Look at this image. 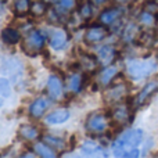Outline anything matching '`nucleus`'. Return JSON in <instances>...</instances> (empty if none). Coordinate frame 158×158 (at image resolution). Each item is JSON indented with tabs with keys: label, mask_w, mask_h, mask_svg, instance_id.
<instances>
[{
	"label": "nucleus",
	"mask_w": 158,
	"mask_h": 158,
	"mask_svg": "<svg viewBox=\"0 0 158 158\" xmlns=\"http://www.w3.org/2000/svg\"><path fill=\"white\" fill-rule=\"evenodd\" d=\"M142 129H129L122 133L112 144V153L117 157H139V146L143 143Z\"/></svg>",
	"instance_id": "f257e3e1"
},
{
	"label": "nucleus",
	"mask_w": 158,
	"mask_h": 158,
	"mask_svg": "<svg viewBox=\"0 0 158 158\" xmlns=\"http://www.w3.org/2000/svg\"><path fill=\"white\" fill-rule=\"evenodd\" d=\"M158 69V61L144 60V58H133L129 60L126 64V74L133 81H140L151 74H154Z\"/></svg>",
	"instance_id": "f03ea898"
},
{
	"label": "nucleus",
	"mask_w": 158,
	"mask_h": 158,
	"mask_svg": "<svg viewBox=\"0 0 158 158\" xmlns=\"http://www.w3.org/2000/svg\"><path fill=\"white\" fill-rule=\"evenodd\" d=\"M85 128L93 136H101L110 128V115L104 111H93L87 117Z\"/></svg>",
	"instance_id": "7ed1b4c3"
},
{
	"label": "nucleus",
	"mask_w": 158,
	"mask_h": 158,
	"mask_svg": "<svg viewBox=\"0 0 158 158\" xmlns=\"http://www.w3.org/2000/svg\"><path fill=\"white\" fill-rule=\"evenodd\" d=\"M46 43V38L40 31L35 29L31 33H28L27 38L22 40V50H24L25 54L31 56V57H35V56L40 54L42 50L44 47Z\"/></svg>",
	"instance_id": "20e7f679"
},
{
	"label": "nucleus",
	"mask_w": 158,
	"mask_h": 158,
	"mask_svg": "<svg viewBox=\"0 0 158 158\" xmlns=\"http://www.w3.org/2000/svg\"><path fill=\"white\" fill-rule=\"evenodd\" d=\"M129 89L123 82L121 83H111L107 86V90L104 92V100L108 104H118L126 97Z\"/></svg>",
	"instance_id": "39448f33"
},
{
	"label": "nucleus",
	"mask_w": 158,
	"mask_h": 158,
	"mask_svg": "<svg viewBox=\"0 0 158 158\" xmlns=\"http://www.w3.org/2000/svg\"><path fill=\"white\" fill-rule=\"evenodd\" d=\"M132 118H133V114L131 111L129 104L126 103H118L111 111V119L119 126L129 125L132 122Z\"/></svg>",
	"instance_id": "423d86ee"
},
{
	"label": "nucleus",
	"mask_w": 158,
	"mask_h": 158,
	"mask_svg": "<svg viewBox=\"0 0 158 158\" xmlns=\"http://www.w3.org/2000/svg\"><path fill=\"white\" fill-rule=\"evenodd\" d=\"M110 35V29L104 24H96L92 25L85 32V42L86 43H100L104 39H107Z\"/></svg>",
	"instance_id": "0eeeda50"
},
{
	"label": "nucleus",
	"mask_w": 158,
	"mask_h": 158,
	"mask_svg": "<svg viewBox=\"0 0 158 158\" xmlns=\"http://www.w3.org/2000/svg\"><path fill=\"white\" fill-rule=\"evenodd\" d=\"M47 93L50 98L53 100H60L64 94V82L58 75L52 74L47 79Z\"/></svg>",
	"instance_id": "6e6552de"
},
{
	"label": "nucleus",
	"mask_w": 158,
	"mask_h": 158,
	"mask_svg": "<svg viewBox=\"0 0 158 158\" xmlns=\"http://www.w3.org/2000/svg\"><path fill=\"white\" fill-rule=\"evenodd\" d=\"M122 15H123V8L119 7V6H115V7L106 8V10L100 14L98 21H100L101 24L110 27V25H114Z\"/></svg>",
	"instance_id": "1a4fd4ad"
},
{
	"label": "nucleus",
	"mask_w": 158,
	"mask_h": 158,
	"mask_svg": "<svg viewBox=\"0 0 158 158\" xmlns=\"http://www.w3.org/2000/svg\"><path fill=\"white\" fill-rule=\"evenodd\" d=\"M157 92H158V82L157 81H151V82H148V83H146L144 87H143V89L140 90V93L137 94L136 104L137 106H144V104H147Z\"/></svg>",
	"instance_id": "9d476101"
},
{
	"label": "nucleus",
	"mask_w": 158,
	"mask_h": 158,
	"mask_svg": "<svg viewBox=\"0 0 158 158\" xmlns=\"http://www.w3.org/2000/svg\"><path fill=\"white\" fill-rule=\"evenodd\" d=\"M50 46L54 50H63L69 40V33L65 29H56L50 35Z\"/></svg>",
	"instance_id": "9b49d317"
},
{
	"label": "nucleus",
	"mask_w": 158,
	"mask_h": 158,
	"mask_svg": "<svg viewBox=\"0 0 158 158\" xmlns=\"http://www.w3.org/2000/svg\"><path fill=\"white\" fill-rule=\"evenodd\" d=\"M47 108H49V100L46 97H38L29 106V115L35 119H39L40 117L44 115Z\"/></svg>",
	"instance_id": "f8f14e48"
},
{
	"label": "nucleus",
	"mask_w": 158,
	"mask_h": 158,
	"mask_svg": "<svg viewBox=\"0 0 158 158\" xmlns=\"http://www.w3.org/2000/svg\"><path fill=\"white\" fill-rule=\"evenodd\" d=\"M97 58L101 64L104 65H110L114 63V60L117 58V49L112 44H106V46L100 47L97 50Z\"/></svg>",
	"instance_id": "ddd939ff"
},
{
	"label": "nucleus",
	"mask_w": 158,
	"mask_h": 158,
	"mask_svg": "<svg viewBox=\"0 0 158 158\" xmlns=\"http://www.w3.org/2000/svg\"><path fill=\"white\" fill-rule=\"evenodd\" d=\"M98 61L97 56H92V54H81V58H79V65L82 67L86 74H94L98 68Z\"/></svg>",
	"instance_id": "4468645a"
},
{
	"label": "nucleus",
	"mask_w": 158,
	"mask_h": 158,
	"mask_svg": "<svg viewBox=\"0 0 158 158\" xmlns=\"http://www.w3.org/2000/svg\"><path fill=\"white\" fill-rule=\"evenodd\" d=\"M118 72H119V69H118L117 65H112V64L107 65L106 68L98 74V78H97L98 83H100L101 86H108V85H111L112 81L118 77Z\"/></svg>",
	"instance_id": "2eb2a0df"
},
{
	"label": "nucleus",
	"mask_w": 158,
	"mask_h": 158,
	"mask_svg": "<svg viewBox=\"0 0 158 158\" xmlns=\"http://www.w3.org/2000/svg\"><path fill=\"white\" fill-rule=\"evenodd\" d=\"M18 136L27 142H35L36 139L40 137V132L36 126L31 125V123H24L18 129Z\"/></svg>",
	"instance_id": "dca6fc26"
},
{
	"label": "nucleus",
	"mask_w": 158,
	"mask_h": 158,
	"mask_svg": "<svg viewBox=\"0 0 158 158\" xmlns=\"http://www.w3.org/2000/svg\"><path fill=\"white\" fill-rule=\"evenodd\" d=\"M65 86L71 93H78L83 86V75L81 72H71L65 78Z\"/></svg>",
	"instance_id": "f3484780"
},
{
	"label": "nucleus",
	"mask_w": 158,
	"mask_h": 158,
	"mask_svg": "<svg viewBox=\"0 0 158 158\" xmlns=\"http://www.w3.org/2000/svg\"><path fill=\"white\" fill-rule=\"evenodd\" d=\"M69 111L67 108H60L56 110V111L50 112L46 117V122L49 125H60V123H64L69 119Z\"/></svg>",
	"instance_id": "a211bd4d"
},
{
	"label": "nucleus",
	"mask_w": 158,
	"mask_h": 158,
	"mask_svg": "<svg viewBox=\"0 0 158 158\" xmlns=\"http://www.w3.org/2000/svg\"><path fill=\"white\" fill-rule=\"evenodd\" d=\"M33 151L36 156L43 157V158H54L58 156V151L54 150L52 146H49L46 142H38L33 144Z\"/></svg>",
	"instance_id": "6ab92c4d"
},
{
	"label": "nucleus",
	"mask_w": 158,
	"mask_h": 158,
	"mask_svg": "<svg viewBox=\"0 0 158 158\" xmlns=\"http://www.w3.org/2000/svg\"><path fill=\"white\" fill-rule=\"evenodd\" d=\"M0 39L4 42L6 44H17L21 40V33L19 31H17L15 28H4L0 33Z\"/></svg>",
	"instance_id": "aec40b11"
},
{
	"label": "nucleus",
	"mask_w": 158,
	"mask_h": 158,
	"mask_svg": "<svg viewBox=\"0 0 158 158\" xmlns=\"http://www.w3.org/2000/svg\"><path fill=\"white\" fill-rule=\"evenodd\" d=\"M81 151L85 156H103V147L98 144L94 140H86V142L82 143L81 146Z\"/></svg>",
	"instance_id": "412c9836"
},
{
	"label": "nucleus",
	"mask_w": 158,
	"mask_h": 158,
	"mask_svg": "<svg viewBox=\"0 0 158 158\" xmlns=\"http://www.w3.org/2000/svg\"><path fill=\"white\" fill-rule=\"evenodd\" d=\"M140 33H142V31H140L139 25L133 24V22H131V24H128L125 27V29H123L122 32V39L123 42H133V40H137L140 36Z\"/></svg>",
	"instance_id": "4be33fe9"
},
{
	"label": "nucleus",
	"mask_w": 158,
	"mask_h": 158,
	"mask_svg": "<svg viewBox=\"0 0 158 158\" xmlns=\"http://www.w3.org/2000/svg\"><path fill=\"white\" fill-rule=\"evenodd\" d=\"M43 140L47 143L49 146H52L54 150H57L58 153L60 151H64L67 148V143L63 137H58V136H53V135H44Z\"/></svg>",
	"instance_id": "5701e85b"
},
{
	"label": "nucleus",
	"mask_w": 158,
	"mask_h": 158,
	"mask_svg": "<svg viewBox=\"0 0 158 158\" xmlns=\"http://www.w3.org/2000/svg\"><path fill=\"white\" fill-rule=\"evenodd\" d=\"M31 0H14L13 3V10L17 15H27L31 13Z\"/></svg>",
	"instance_id": "b1692460"
},
{
	"label": "nucleus",
	"mask_w": 158,
	"mask_h": 158,
	"mask_svg": "<svg viewBox=\"0 0 158 158\" xmlns=\"http://www.w3.org/2000/svg\"><path fill=\"white\" fill-rule=\"evenodd\" d=\"M93 11H94V8H93V3L90 2V0H83V2L81 3V6H79L78 14L82 19L86 21V19H90L93 17Z\"/></svg>",
	"instance_id": "393cba45"
},
{
	"label": "nucleus",
	"mask_w": 158,
	"mask_h": 158,
	"mask_svg": "<svg viewBox=\"0 0 158 158\" xmlns=\"http://www.w3.org/2000/svg\"><path fill=\"white\" fill-rule=\"evenodd\" d=\"M11 96V86L10 82L6 78H0V107L4 106V103Z\"/></svg>",
	"instance_id": "a878e982"
},
{
	"label": "nucleus",
	"mask_w": 158,
	"mask_h": 158,
	"mask_svg": "<svg viewBox=\"0 0 158 158\" xmlns=\"http://www.w3.org/2000/svg\"><path fill=\"white\" fill-rule=\"evenodd\" d=\"M157 22V18H156V14L154 13H150V11L144 10L143 13L139 14V24L144 25V27L147 28H151L154 27Z\"/></svg>",
	"instance_id": "bb28decb"
},
{
	"label": "nucleus",
	"mask_w": 158,
	"mask_h": 158,
	"mask_svg": "<svg viewBox=\"0 0 158 158\" xmlns=\"http://www.w3.org/2000/svg\"><path fill=\"white\" fill-rule=\"evenodd\" d=\"M47 13V6L46 3L42 0V2H35L31 6V14L33 17H42Z\"/></svg>",
	"instance_id": "cd10ccee"
},
{
	"label": "nucleus",
	"mask_w": 158,
	"mask_h": 158,
	"mask_svg": "<svg viewBox=\"0 0 158 158\" xmlns=\"http://www.w3.org/2000/svg\"><path fill=\"white\" fill-rule=\"evenodd\" d=\"M56 4H57L56 8H57L61 14H64V13H68V11L74 10L75 6H77V0H58Z\"/></svg>",
	"instance_id": "c85d7f7f"
},
{
	"label": "nucleus",
	"mask_w": 158,
	"mask_h": 158,
	"mask_svg": "<svg viewBox=\"0 0 158 158\" xmlns=\"http://www.w3.org/2000/svg\"><path fill=\"white\" fill-rule=\"evenodd\" d=\"M115 2H118L119 4H128V3H132L133 0H115Z\"/></svg>",
	"instance_id": "c756f323"
},
{
	"label": "nucleus",
	"mask_w": 158,
	"mask_h": 158,
	"mask_svg": "<svg viewBox=\"0 0 158 158\" xmlns=\"http://www.w3.org/2000/svg\"><path fill=\"white\" fill-rule=\"evenodd\" d=\"M93 2H94L96 4H103V3H106L107 0H93Z\"/></svg>",
	"instance_id": "7c9ffc66"
},
{
	"label": "nucleus",
	"mask_w": 158,
	"mask_h": 158,
	"mask_svg": "<svg viewBox=\"0 0 158 158\" xmlns=\"http://www.w3.org/2000/svg\"><path fill=\"white\" fill-rule=\"evenodd\" d=\"M44 3H57L58 0H43Z\"/></svg>",
	"instance_id": "2f4dec72"
},
{
	"label": "nucleus",
	"mask_w": 158,
	"mask_h": 158,
	"mask_svg": "<svg viewBox=\"0 0 158 158\" xmlns=\"http://www.w3.org/2000/svg\"><path fill=\"white\" fill-rule=\"evenodd\" d=\"M6 2H7V0H0V3H6Z\"/></svg>",
	"instance_id": "473e14b6"
},
{
	"label": "nucleus",
	"mask_w": 158,
	"mask_h": 158,
	"mask_svg": "<svg viewBox=\"0 0 158 158\" xmlns=\"http://www.w3.org/2000/svg\"><path fill=\"white\" fill-rule=\"evenodd\" d=\"M157 61H158V54H157Z\"/></svg>",
	"instance_id": "72a5a7b5"
}]
</instances>
